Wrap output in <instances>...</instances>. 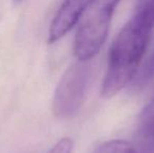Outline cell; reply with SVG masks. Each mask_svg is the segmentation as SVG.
<instances>
[{"instance_id": "obj_3", "label": "cell", "mask_w": 154, "mask_h": 153, "mask_svg": "<svg viewBox=\"0 0 154 153\" xmlns=\"http://www.w3.org/2000/svg\"><path fill=\"white\" fill-rule=\"evenodd\" d=\"M90 66L77 62L69 66L60 79L53 99V112L58 118L75 116L84 103L90 80Z\"/></svg>"}, {"instance_id": "obj_6", "label": "cell", "mask_w": 154, "mask_h": 153, "mask_svg": "<svg viewBox=\"0 0 154 153\" xmlns=\"http://www.w3.org/2000/svg\"><path fill=\"white\" fill-rule=\"evenodd\" d=\"M73 142L68 137H63L55 144L46 153H72Z\"/></svg>"}, {"instance_id": "obj_4", "label": "cell", "mask_w": 154, "mask_h": 153, "mask_svg": "<svg viewBox=\"0 0 154 153\" xmlns=\"http://www.w3.org/2000/svg\"><path fill=\"white\" fill-rule=\"evenodd\" d=\"M90 1H65L51 23L47 42L55 43L65 36L82 18Z\"/></svg>"}, {"instance_id": "obj_2", "label": "cell", "mask_w": 154, "mask_h": 153, "mask_svg": "<svg viewBox=\"0 0 154 153\" xmlns=\"http://www.w3.org/2000/svg\"><path fill=\"white\" fill-rule=\"evenodd\" d=\"M118 4V1H90L75 36L73 53L79 61L87 62L102 48Z\"/></svg>"}, {"instance_id": "obj_5", "label": "cell", "mask_w": 154, "mask_h": 153, "mask_svg": "<svg viewBox=\"0 0 154 153\" xmlns=\"http://www.w3.org/2000/svg\"><path fill=\"white\" fill-rule=\"evenodd\" d=\"M92 153H137V151L128 142L112 139L99 145Z\"/></svg>"}, {"instance_id": "obj_7", "label": "cell", "mask_w": 154, "mask_h": 153, "mask_svg": "<svg viewBox=\"0 0 154 153\" xmlns=\"http://www.w3.org/2000/svg\"><path fill=\"white\" fill-rule=\"evenodd\" d=\"M147 132H148L151 136H154V115L152 118L149 120L148 124H147Z\"/></svg>"}, {"instance_id": "obj_1", "label": "cell", "mask_w": 154, "mask_h": 153, "mask_svg": "<svg viewBox=\"0 0 154 153\" xmlns=\"http://www.w3.org/2000/svg\"><path fill=\"white\" fill-rule=\"evenodd\" d=\"M154 29V1L136 3L134 14L112 42L102 96L112 98L135 76L150 44Z\"/></svg>"}]
</instances>
